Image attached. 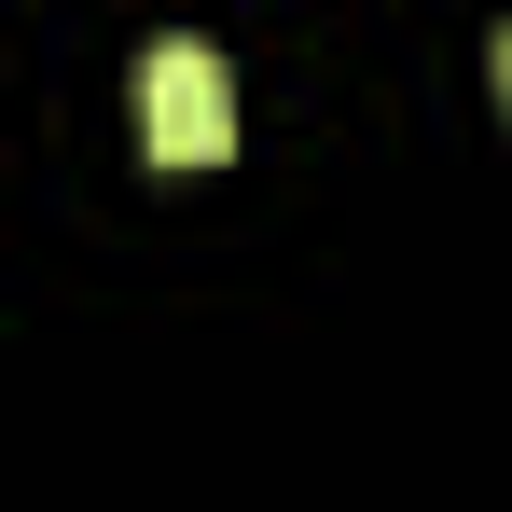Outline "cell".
Here are the masks:
<instances>
[{"mask_svg":"<svg viewBox=\"0 0 512 512\" xmlns=\"http://www.w3.org/2000/svg\"><path fill=\"white\" fill-rule=\"evenodd\" d=\"M139 139H153V167H222L236 153V70H222V42H153L139 56Z\"/></svg>","mask_w":512,"mask_h":512,"instance_id":"1","label":"cell"},{"mask_svg":"<svg viewBox=\"0 0 512 512\" xmlns=\"http://www.w3.org/2000/svg\"><path fill=\"white\" fill-rule=\"evenodd\" d=\"M499 111H512V42H499Z\"/></svg>","mask_w":512,"mask_h":512,"instance_id":"2","label":"cell"}]
</instances>
